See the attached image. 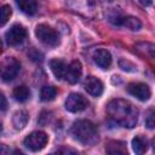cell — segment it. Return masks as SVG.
Masks as SVG:
<instances>
[{
    "instance_id": "obj_22",
    "label": "cell",
    "mask_w": 155,
    "mask_h": 155,
    "mask_svg": "<svg viewBox=\"0 0 155 155\" xmlns=\"http://www.w3.org/2000/svg\"><path fill=\"white\" fill-rule=\"evenodd\" d=\"M12 15V8L10 7V5H2L1 6V10H0V24L1 27H4L6 24V22L10 19Z\"/></svg>"
},
{
    "instance_id": "obj_21",
    "label": "cell",
    "mask_w": 155,
    "mask_h": 155,
    "mask_svg": "<svg viewBox=\"0 0 155 155\" xmlns=\"http://www.w3.org/2000/svg\"><path fill=\"white\" fill-rule=\"evenodd\" d=\"M56 96H57V90L54 86H44L40 91V98L44 102L53 101Z\"/></svg>"
},
{
    "instance_id": "obj_18",
    "label": "cell",
    "mask_w": 155,
    "mask_h": 155,
    "mask_svg": "<svg viewBox=\"0 0 155 155\" xmlns=\"http://www.w3.org/2000/svg\"><path fill=\"white\" fill-rule=\"evenodd\" d=\"M105 150L109 154H126L127 153V149H126L125 143L119 142V140H111V142H109L107 144Z\"/></svg>"
},
{
    "instance_id": "obj_24",
    "label": "cell",
    "mask_w": 155,
    "mask_h": 155,
    "mask_svg": "<svg viewBox=\"0 0 155 155\" xmlns=\"http://www.w3.org/2000/svg\"><path fill=\"white\" fill-rule=\"evenodd\" d=\"M145 126L148 128H155V111L149 110L145 116Z\"/></svg>"
},
{
    "instance_id": "obj_13",
    "label": "cell",
    "mask_w": 155,
    "mask_h": 155,
    "mask_svg": "<svg viewBox=\"0 0 155 155\" xmlns=\"http://www.w3.org/2000/svg\"><path fill=\"white\" fill-rule=\"evenodd\" d=\"M50 68H51L53 75L56 76V79L61 80V79H64L68 65L65 64L64 61L58 59V58H54V59H51L50 61Z\"/></svg>"
},
{
    "instance_id": "obj_6",
    "label": "cell",
    "mask_w": 155,
    "mask_h": 155,
    "mask_svg": "<svg viewBox=\"0 0 155 155\" xmlns=\"http://www.w3.org/2000/svg\"><path fill=\"white\" fill-rule=\"evenodd\" d=\"M19 68H21V64L16 58L7 57L2 62V65H1V79H2V81H5V82L12 81L17 76V74L19 71Z\"/></svg>"
},
{
    "instance_id": "obj_9",
    "label": "cell",
    "mask_w": 155,
    "mask_h": 155,
    "mask_svg": "<svg viewBox=\"0 0 155 155\" xmlns=\"http://www.w3.org/2000/svg\"><path fill=\"white\" fill-rule=\"evenodd\" d=\"M127 91L130 94H132L133 97H136L137 99L145 102L150 98L151 96V91L149 88V86L147 84L143 82H132L127 86Z\"/></svg>"
},
{
    "instance_id": "obj_23",
    "label": "cell",
    "mask_w": 155,
    "mask_h": 155,
    "mask_svg": "<svg viewBox=\"0 0 155 155\" xmlns=\"http://www.w3.org/2000/svg\"><path fill=\"white\" fill-rule=\"evenodd\" d=\"M119 65L125 71H136L137 70V67L132 62H130L128 59H125V58H121L119 61Z\"/></svg>"
},
{
    "instance_id": "obj_4",
    "label": "cell",
    "mask_w": 155,
    "mask_h": 155,
    "mask_svg": "<svg viewBox=\"0 0 155 155\" xmlns=\"http://www.w3.org/2000/svg\"><path fill=\"white\" fill-rule=\"evenodd\" d=\"M67 6L75 13L85 17H93L96 13L94 0H67Z\"/></svg>"
},
{
    "instance_id": "obj_27",
    "label": "cell",
    "mask_w": 155,
    "mask_h": 155,
    "mask_svg": "<svg viewBox=\"0 0 155 155\" xmlns=\"http://www.w3.org/2000/svg\"><path fill=\"white\" fill-rule=\"evenodd\" d=\"M151 145H153V151L155 153V138L153 139V142H151Z\"/></svg>"
},
{
    "instance_id": "obj_10",
    "label": "cell",
    "mask_w": 155,
    "mask_h": 155,
    "mask_svg": "<svg viewBox=\"0 0 155 155\" xmlns=\"http://www.w3.org/2000/svg\"><path fill=\"white\" fill-rule=\"evenodd\" d=\"M92 58H93L94 63L102 69H108L111 65V61H113L110 52L105 48H97L93 52Z\"/></svg>"
},
{
    "instance_id": "obj_16",
    "label": "cell",
    "mask_w": 155,
    "mask_h": 155,
    "mask_svg": "<svg viewBox=\"0 0 155 155\" xmlns=\"http://www.w3.org/2000/svg\"><path fill=\"white\" fill-rule=\"evenodd\" d=\"M120 25L126 27V28L130 29V30L137 31V30H139V29L142 28V22H140L138 18H136V17H132V16H124L122 19H121Z\"/></svg>"
},
{
    "instance_id": "obj_7",
    "label": "cell",
    "mask_w": 155,
    "mask_h": 155,
    "mask_svg": "<svg viewBox=\"0 0 155 155\" xmlns=\"http://www.w3.org/2000/svg\"><path fill=\"white\" fill-rule=\"evenodd\" d=\"M25 36H27V29L22 24H13L5 33V40L10 46H17L22 44Z\"/></svg>"
},
{
    "instance_id": "obj_15",
    "label": "cell",
    "mask_w": 155,
    "mask_h": 155,
    "mask_svg": "<svg viewBox=\"0 0 155 155\" xmlns=\"http://www.w3.org/2000/svg\"><path fill=\"white\" fill-rule=\"evenodd\" d=\"M28 120H29V116H28V113L25 110H18L13 114V117H12V122H13V126L17 128V130H22L27 126L28 124Z\"/></svg>"
},
{
    "instance_id": "obj_1",
    "label": "cell",
    "mask_w": 155,
    "mask_h": 155,
    "mask_svg": "<svg viewBox=\"0 0 155 155\" xmlns=\"http://www.w3.org/2000/svg\"><path fill=\"white\" fill-rule=\"evenodd\" d=\"M107 113L109 117L122 127L132 128L138 121V109L126 99H113L107 105Z\"/></svg>"
},
{
    "instance_id": "obj_17",
    "label": "cell",
    "mask_w": 155,
    "mask_h": 155,
    "mask_svg": "<svg viewBox=\"0 0 155 155\" xmlns=\"http://www.w3.org/2000/svg\"><path fill=\"white\" fill-rule=\"evenodd\" d=\"M148 148V143H147V139L142 136H136L133 139H132V149L136 154L140 155L143 153H145Z\"/></svg>"
},
{
    "instance_id": "obj_8",
    "label": "cell",
    "mask_w": 155,
    "mask_h": 155,
    "mask_svg": "<svg viewBox=\"0 0 155 155\" xmlns=\"http://www.w3.org/2000/svg\"><path fill=\"white\" fill-rule=\"evenodd\" d=\"M88 105V101L80 93H70L64 103V107L70 113H78V111H82L87 108Z\"/></svg>"
},
{
    "instance_id": "obj_2",
    "label": "cell",
    "mask_w": 155,
    "mask_h": 155,
    "mask_svg": "<svg viewBox=\"0 0 155 155\" xmlns=\"http://www.w3.org/2000/svg\"><path fill=\"white\" fill-rule=\"evenodd\" d=\"M70 133L75 140L84 145H93L98 140L97 126L88 120H78L73 124Z\"/></svg>"
},
{
    "instance_id": "obj_19",
    "label": "cell",
    "mask_w": 155,
    "mask_h": 155,
    "mask_svg": "<svg viewBox=\"0 0 155 155\" xmlns=\"http://www.w3.org/2000/svg\"><path fill=\"white\" fill-rule=\"evenodd\" d=\"M136 48L143 53L144 56L150 57L153 61H155V45L150 42H139L136 45Z\"/></svg>"
},
{
    "instance_id": "obj_12",
    "label": "cell",
    "mask_w": 155,
    "mask_h": 155,
    "mask_svg": "<svg viewBox=\"0 0 155 155\" xmlns=\"http://www.w3.org/2000/svg\"><path fill=\"white\" fill-rule=\"evenodd\" d=\"M84 87H85L86 92L93 97H99L104 90L103 82L94 76H88L84 82Z\"/></svg>"
},
{
    "instance_id": "obj_26",
    "label": "cell",
    "mask_w": 155,
    "mask_h": 155,
    "mask_svg": "<svg viewBox=\"0 0 155 155\" xmlns=\"http://www.w3.org/2000/svg\"><path fill=\"white\" fill-rule=\"evenodd\" d=\"M138 1H139L142 5L148 6V5H150V4H151V1H153V0H138Z\"/></svg>"
},
{
    "instance_id": "obj_3",
    "label": "cell",
    "mask_w": 155,
    "mask_h": 155,
    "mask_svg": "<svg viewBox=\"0 0 155 155\" xmlns=\"http://www.w3.org/2000/svg\"><path fill=\"white\" fill-rule=\"evenodd\" d=\"M35 35L46 46L53 47L59 44V34L47 24H38L35 28Z\"/></svg>"
},
{
    "instance_id": "obj_20",
    "label": "cell",
    "mask_w": 155,
    "mask_h": 155,
    "mask_svg": "<svg viewBox=\"0 0 155 155\" xmlns=\"http://www.w3.org/2000/svg\"><path fill=\"white\" fill-rule=\"evenodd\" d=\"M13 97L16 101L18 102H25L29 99L30 97V91L27 86L24 85H21V86H17L15 90H13Z\"/></svg>"
},
{
    "instance_id": "obj_25",
    "label": "cell",
    "mask_w": 155,
    "mask_h": 155,
    "mask_svg": "<svg viewBox=\"0 0 155 155\" xmlns=\"http://www.w3.org/2000/svg\"><path fill=\"white\" fill-rule=\"evenodd\" d=\"M0 99H1V110H2V111H5V110H6V107H7L6 98H5V96H4V94H1V96H0Z\"/></svg>"
},
{
    "instance_id": "obj_5",
    "label": "cell",
    "mask_w": 155,
    "mask_h": 155,
    "mask_svg": "<svg viewBox=\"0 0 155 155\" xmlns=\"http://www.w3.org/2000/svg\"><path fill=\"white\" fill-rule=\"evenodd\" d=\"M48 142V136L44 131H34L24 138V147L31 151H39L46 147Z\"/></svg>"
},
{
    "instance_id": "obj_11",
    "label": "cell",
    "mask_w": 155,
    "mask_h": 155,
    "mask_svg": "<svg viewBox=\"0 0 155 155\" xmlns=\"http://www.w3.org/2000/svg\"><path fill=\"white\" fill-rule=\"evenodd\" d=\"M82 74V65L79 61H73L70 64H68L67 71H65V76L64 79L69 82V84H76Z\"/></svg>"
},
{
    "instance_id": "obj_14",
    "label": "cell",
    "mask_w": 155,
    "mask_h": 155,
    "mask_svg": "<svg viewBox=\"0 0 155 155\" xmlns=\"http://www.w3.org/2000/svg\"><path fill=\"white\" fill-rule=\"evenodd\" d=\"M18 8L25 15H34L38 10L36 0H16Z\"/></svg>"
}]
</instances>
